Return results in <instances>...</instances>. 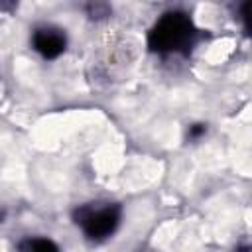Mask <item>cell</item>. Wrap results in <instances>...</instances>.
<instances>
[{"mask_svg": "<svg viewBox=\"0 0 252 252\" xmlns=\"http://www.w3.org/2000/svg\"><path fill=\"white\" fill-rule=\"evenodd\" d=\"M18 252H61L59 246L45 236H26L18 242Z\"/></svg>", "mask_w": 252, "mask_h": 252, "instance_id": "4", "label": "cell"}, {"mask_svg": "<svg viewBox=\"0 0 252 252\" xmlns=\"http://www.w3.org/2000/svg\"><path fill=\"white\" fill-rule=\"evenodd\" d=\"M205 134H207V124H203V122L191 124V126L187 128V138H189V140H201Z\"/></svg>", "mask_w": 252, "mask_h": 252, "instance_id": "5", "label": "cell"}, {"mask_svg": "<svg viewBox=\"0 0 252 252\" xmlns=\"http://www.w3.org/2000/svg\"><path fill=\"white\" fill-rule=\"evenodd\" d=\"M75 224L81 228V232L93 240L102 242L110 238L122 220V209L116 203L110 201H91L85 205H79L73 213Z\"/></svg>", "mask_w": 252, "mask_h": 252, "instance_id": "2", "label": "cell"}, {"mask_svg": "<svg viewBox=\"0 0 252 252\" xmlns=\"http://www.w3.org/2000/svg\"><path fill=\"white\" fill-rule=\"evenodd\" d=\"M32 47L43 59H57L67 47V35L61 28L39 26L32 32Z\"/></svg>", "mask_w": 252, "mask_h": 252, "instance_id": "3", "label": "cell"}, {"mask_svg": "<svg viewBox=\"0 0 252 252\" xmlns=\"http://www.w3.org/2000/svg\"><path fill=\"white\" fill-rule=\"evenodd\" d=\"M195 24L193 20L179 10L165 12L158 18V22L152 26L148 33V45L152 51L159 55H171V53H189L195 43Z\"/></svg>", "mask_w": 252, "mask_h": 252, "instance_id": "1", "label": "cell"}]
</instances>
